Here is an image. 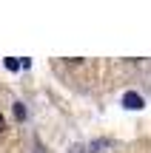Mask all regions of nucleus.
I'll list each match as a JSON object with an SVG mask.
<instances>
[{
  "label": "nucleus",
  "instance_id": "3",
  "mask_svg": "<svg viewBox=\"0 0 151 153\" xmlns=\"http://www.w3.org/2000/svg\"><path fill=\"white\" fill-rule=\"evenodd\" d=\"M14 114H17V119H26V108L23 105H14Z\"/></svg>",
  "mask_w": 151,
  "mask_h": 153
},
{
  "label": "nucleus",
  "instance_id": "4",
  "mask_svg": "<svg viewBox=\"0 0 151 153\" xmlns=\"http://www.w3.org/2000/svg\"><path fill=\"white\" fill-rule=\"evenodd\" d=\"M3 125H6V122H3V114H0V131H3Z\"/></svg>",
  "mask_w": 151,
  "mask_h": 153
},
{
  "label": "nucleus",
  "instance_id": "1",
  "mask_svg": "<svg viewBox=\"0 0 151 153\" xmlns=\"http://www.w3.org/2000/svg\"><path fill=\"white\" fill-rule=\"evenodd\" d=\"M123 105H125V108H143V99L140 97H137V94H125V97H123Z\"/></svg>",
  "mask_w": 151,
  "mask_h": 153
},
{
  "label": "nucleus",
  "instance_id": "2",
  "mask_svg": "<svg viewBox=\"0 0 151 153\" xmlns=\"http://www.w3.org/2000/svg\"><path fill=\"white\" fill-rule=\"evenodd\" d=\"M20 65H23L20 60H14V57H6V68H11V71H17Z\"/></svg>",
  "mask_w": 151,
  "mask_h": 153
}]
</instances>
